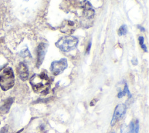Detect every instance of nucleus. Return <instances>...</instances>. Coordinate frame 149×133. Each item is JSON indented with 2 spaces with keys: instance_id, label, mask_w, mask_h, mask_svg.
Returning a JSON list of instances; mask_svg holds the SVG:
<instances>
[{
  "instance_id": "nucleus-10",
  "label": "nucleus",
  "mask_w": 149,
  "mask_h": 133,
  "mask_svg": "<svg viewBox=\"0 0 149 133\" xmlns=\"http://www.w3.org/2000/svg\"><path fill=\"white\" fill-rule=\"evenodd\" d=\"M139 122L137 119L135 121H131L129 128V133H139Z\"/></svg>"
},
{
  "instance_id": "nucleus-16",
  "label": "nucleus",
  "mask_w": 149,
  "mask_h": 133,
  "mask_svg": "<svg viewBox=\"0 0 149 133\" xmlns=\"http://www.w3.org/2000/svg\"><path fill=\"white\" fill-rule=\"evenodd\" d=\"M91 43L90 42V43H89V44L88 45V47H87V53L89 52L90 49V48H91Z\"/></svg>"
},
{
  "instance_id": "nucleus-6",
  "label": "nucleus",
  "mask_w": 149,
  "mask_h": 133,
  "mask_svg": "<svg viewBox=\"0 0 149 133\" xmlns=\"http://www.w3.org/2000/svg\"><path fill=\"white\" fill-rule=\"evenodd\" d=\"M47 50V45L45 43H40L37 48V67H40L42 64L44 59L46 52Z\"/></svg>"
},
{
  "instance_id": "nucleus-13",
  "label": "nucleus",
  "mask_w": 149,
  "mask_h": 133,
  "mask_svg": "<svg viewBox=\"0 0 149 133\" xmlns=\"http://www.w3.org/2000/svg\"><path fill=\"white\" fill-rule=\"evenodd\" d=\"M127 27L125 24L122 25V26L120 27V28L118 30V34L119 36H123L125 35L127 33Z\"/></svg>"
},
{
  "instance_id": "nucleus-14",
  "label": "nucleus",
  "mask_w": 149,
  "mask_h": 133,
  "mask_svg": "<svg viewBox=\"0 0 149 133\" xmlns=\"http://www.w3.org/2000/svg\"><path fill=\"white\" fill-rule=\"evenodd\" d=\"M120 133H129V128L126 126H123L120 130Z\"/></svg>"
},
{
  "instance_id": "nucleus-2",
  "label": "nucleus",
  "mask_w": 149,
  "mask_h": 133,
  "mask_svg": "<svg viewBox=\"0 0 149 133\" xmlns=\"http://www.w3.org/2000/svg\"><path fill=\"white\" fill-rule=\"evenodd\" d=\"M15 84V75L10 67L5 68L0 74V87L3 91L12 88Z\"/></svg>"
},
{
  "instance_id": "nucleus-15",
  "label": "nucleus",
  "mask_w": 149,
  "mask_h": 133,
  "mask_svg": "<svg viewBox=\"0 0 149 133\" xmlns=\"http://www.w3.org/2000/svg\"><path fill=\"white\" fill-rule=\"evenodd\" d=\"M139 43H140V44L141 46L144 44H143V43H144V38H143V37L140 36V37H139Z\"/></svg>"
},
{
  "instance_id": "nucleus-9",
  "label": "nucleus",
  "mask_w": 149,
  "mask_h": 133,
  "mask_svg": "<svg viewBox=\"0 0 149 133\" xmlns=\"http://www.w3.org/2000/svg\"><path fill=\"white\" fill-rule=\"evenodd\" d=\"M17 73L19 78L25 81L29 77V69L27 66L23 62H20L17 67Z\"/></svg>"
},
{
  "instance_id": "nucleus-11",
  "label": "nucleus",
  "mask_w": 149,
  "mask_h": 133,
  "mask_svg": "<svg viewBox=\"0 0 149 133\" xmlns=\"http://www.w3.org/2000/svg\"><path fill=\"white\" fill-rule=\"evenodd\" d=\"M13 100L14 99L13 97H10V98H9L8 100H6L5 103L3 104V107H2V108L1 109V111L2 113H6L8 111L11 104L13 103Z\"/></svg>"
},
{
  "instance_id": "nucleus-12",
  "label": "nucleus",
  "mask_w": 149,
  "mask_h": 133,
  "mask_svg": "<svg viewBox=\"0 0 149 133\" xmlns=\"http://www.w3.org/2000/svg\"><path fill=\"white\" fill-rule=\"evenodd\" d=\"M127 94L129 97H132V94L128 89V86L127 85L126 83H125V86H124V88H123V90L122 91H120L118 94V97L119 98H121L122 97H123L125 95Z\"/></svg>"
},
{
  "instance_id": "nucleus-18",
  "label": "nucleus",
  "mask_w": 149,
  "mask_h": 133,
  "mask_svg": "<svg viewBox=\"0 0 149 133\" xmlns=\"http://www.w3.org/2000/svg\"><path fill=\"white\" fill-rule=\"evenodd\" d=\"M111 133H115V132H111Z\"/></svg>"
},
{
  "instance_id": "nucleus-8",
  "label": "nucleus",
  "mask_w": 149,
  "mask_h": 133,
  "mask_svg": "<svg viewBox=\"0 0 149 133\" xmlns=\"http://www.w3.org/2000/svg\"><path fill=\"white\" fill-rule=\"evenodd\" d=\"M81 8L83 10V15L87 18L91 19L94 15V10L93 9L91 4L87 0L83 1L81 2Z\"/></svg>"
},
{
  "instance_id": "nucleus-4",
  "label": "nucleus",
  "mask_w": 149,
  "mask_h": 133,
  "mask_svg": "<svg viewBox=\"0 0 149 133\" xmlns=\"http://www.w3.org/2000/svg\"><path fill=\"white\" fill-rule=\"evenodd\" d=\"M68 66L67 60L65 58L59 61H54L51 64V71L54 75H58L61 74Z\"/></svg>"
},
{
  "instance_id": "nucleus-17",
  "label": "nucleus",
  "mask_w": 149,
  "mask_h": 133,
  "mask_svg": "<svg viewBox=\"0 0 149 133\" xmlns=\"http://www.w3.org/2000/svg\"><path fill=\"white\" fill-rule=\"evenodd\" d=\"M141 31H145V29H144V28H143V27H141V26H139V27Z\"/></svg>"
},
{
  "instance_id": "nucleus-5",
  "label": "nucleus",
  "mask_w": 149,
  "mask_h": 133,
  "mask_svg": "<svg viewBox=\"0 0 149 133\" xmlns=\"http://www.w3.org/2000/svg\"><path fill=\"white\" fill-rule=\"evenodd\" d=\"M126 111V106L124 104H118L114 110L113 114L111 121V125H114L118 121H119L125 114Z\"/></svg>"
},
{
  "instance_id": "nucleus-1",
  "label": "nucleus",
  "mask_w": 149,
  "mask_h": 133,
  "mask_svg": "<svg viewBox=\"0 0 149 133\" xmlns=\"http://www.w3.org/2000/svg\"><path fill=\"white\" fill-rule=\"evenodd\" d=\"M30 83L35 92L47 94L49 92L51 81L48 75L42 72L33 75L30 79Z\"/></svg>"
},
{
  "instance_id": "nucleus-7",
  "label": "nucleus",
  "mask_w": 149,
  "mask_h": 133,
  "mask_svg": "<svg viewBox=\"0 0 149 133\" xmlns=\"http://www.w3.org/2000/svg\"><path fill=\"white\" fill-rule=\"evenodd\" d=\"M76 28V25L75 22L71 20H66L63 22L62 26H61L60 30L63 33L71 34L75 30Z\"/></svg>"
},
{
  "instance_id": "nucleus-3",
  "label": "nucleus",
  "mask_w": 149,
  "mask_h": 133,
  "mask_svg": "<svg viewBox=\"0 0 149 133\" xmlns=\"http://www.w3.org/2000/svg\"><path fill=\"white\" fill-rule=\"evenodd\" d=\"M78 42V38L76 37L67 36L60 38L55 43V46L63 52H69L76 47Z\"/></svg>"
}]
</instances>
